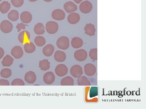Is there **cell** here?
Wrapping results in <instances>:
<instances>
[{
  "mask_svg": "<svg viewBox=\"0 0 146 109\" xmlns=\"http://www.w3.org/2000/svg\"><path fill=\"white\" fill-rule=\"evenodd\" d=\"M1 1H2V0H0V2H1Z\"/></svg>",
  "mask_w": 146,
  "mask_h": 109,
  "instance_id": "41",
  "label": "cell"
},
{
  "mask_svg": "<svg viewBox=\"0 0 146 109\" xmlns=\"http://www.w3.org/2000/svg\"><path fill=\"white\" fill-rule=\"evenodd\" d=\"M70 72L71 75L75 78H79L81 77L83 74V70L81 66L78 65L73 66L71 68Z\"/></svg>",
  "mask_w": 146,
  "mask_h": 109,
  "instance_id": "5",
  "label": "cell"
},
{
  "mask_svg": "<svg viewBox=\"0 0 146 109\" xmlns=\"http://www.w3.org/2000/svg\"><path fill=\"white\" fill-rule=\"evenodd\" d=\"M8 18L12 22H16L19 18V13L16 10H12L8 13Z\"/></svg>",
  "mask_w": 146,
  "mask_h": 109,
  "instance_id": "24",
  "label": "cell"
},
{
  "mask_svg": "<svg viewBox=\"0 0 146 109\" xmlns=\"http://www.w3.org/2000/svg\"><path fill=\"white\" fill-rule=\"evenodd\" d=\"M0 85H9V82L7 80L1 79L0 80Z\"/></svg>",
  "mask_w": 146,
  "mask_h": 109,
  "instance_id": "36",
  "label": "cell"
},
{
  "mask_svg": "<svg viewBox=\"0 0 146 109\" xmlns=\"http://www.w3.org/2000/svg\"><path fill=\"white\" fill-rule=\"evenodd\" d=\"M11 4L15 7H20L23 5L24 0H11Z\"/></svg>",
  "mask_w": 146,
  "mask_h": 109,
  "instance_id": "32",
  "label": "cell"
},
{
  "mask_svg": "<svg viewBox=\"0 0 146 109\" xmlns=\"http://www.w3.org/2000/svg\"><path fill=\"white\" fill-rule=\"evenodd\" d=\"M25 85L24 81L20 78L14 79L11 83V85L12 86H24Z\"/></svg>",
  "mask_w": 146,
  "mask_h": 109,
  "instance_id": "33",
  "label": "cell"
},
{
  "mask_svg": "<svg viewBox=\"0 0 146 109\" xmlns=\"http://www.w3.org/2000/svg\"><path fill=\"white\" fill-rule=\"evenodd\" d=\"M89 57L92 60H98V49L97 48L92 49L90 50L89 53Z\"/></svg>",
  "mask_w": 146,
  "mask_h": 109,
  "instance_id": "31",
  "label": "cell"
},
{
  "mask_svg": "<svg viewBox=\"0 0 146 109\" xmlns=\"http://www.w3.org/2000/svg\"><path fill=\"white\" fill-rule=\"evenodd\" d=\"M36 79V76L35 73L31 71L26 73L25 75V81L29 84H33L35 83Z\"/></svg>",
  "mask_w": 146,
  "mask_h": 109,
  "instance_id": "16",
  "label": "cell"
},
{
  "mask_svg": "<svg viewBox=\"0 0 146 109\" xmlns=\"http://www.w3.org/2000/svg\"><path fill=\"white\" fill-rule=\"evenodd\" d=\"M83 1V0H74V1L77 4L80 3Z\"/></svg>",
  "mask_w": 146,
  "mask_h": 109,
  "instance_id": "38",
  "label": "cell"
},
{
  "mask_svg": "<svg viewBox=\"0 0 146 109\" xmlns=\"http://www.w3.org/2000/svg\"><path fill=\"white\" fill-rule=\"evenodd\" d=\"M79 9L82 13L87 14L91 12L93 9V5L89 1H84L80 3Z\"/></svg>",
  "mask_w": 146,
  "mask_h": 109,
  "instance_id": "3",
  "label": "cell"
},
{
  "mask_svg": "<svg viewBox=\"0 0 146 109\" xmlns=\"http://www.w3.org/2000/svg\"><path fill=\"white\" fill-rule=\"evenodd\" d=\"M55 80V76L52 72H48L45 74L43 77V81L47 85L52 84Z\"/></svg>",
  "mask_w": 146,
  "mask_h": 109,
  "instance_id": "12",
  "label": "cell"
},
{
  "mask_svg": "<svg viewBox=\"0 0 146 109\" xmlns=\"http://www.w3.org/2000/svg\"><path fill=\"white\" fill-rule=\"evenodd\" d=\"M60 84L62 86H73L74 85V80L70 76H67L61 80Z\"/></svg>",
  "mask_w": 146,
  "mask_h": 109,
  "instance_id": "26",
  "label": "cell"
},
{
  "mask_svg": "<svg viewBox=\"0 0 146 109\" xmlns=\"http://www.w3.org/2000/svg\"><path fill=\"white\" fill-rule=\"evenodd\" d=\"M78 84L80 86H89L91 83L85 76L80 77L78 79Z\"/></svg>",
  "mask_w": 146,
  "mask_h": 109,
  "instance_id": "29",
  "label": "cell"
},
{
  "mask_svg": "<svg viewBox=\"0 0 146 109\" xmlns=\"http://www.w3.org/2000/svg\"><path fill=\"white\" fill-rule=\"evenodd\" d=\"M12 74L11 70L10 69L5 68L3 69L1 72V76L3 78H9L11 76Z\"/></svg>",
  "mask_w": 146,
  "mask_h": 109,
  "instance_id": "30",
  "label": "cell"
},
{
  "mask_svg": "<svg viewBox=\"0 0 146 109\" xmlns=\"http://www.w3.org/2000/svg\"><path fill=\"white\" fill-rule=\"evenodd\" d=\"M56 45L60 49L63 50L68 49L70 45L69 38L65 36L60 37L56 41Z\"/></svg>",
  "mask_w": 146,
  "mask_h": 109,
  "instance_id": "1",
  "label": "cell"
},
{
  "mask_svg": "<svg viewBox=\"0 0 146 109\" xmlns=\"http://www.w3.org/2000/svg\"><path fill=\"white\" fill-rule=\"evenodd\" d=\"M54 60L58 62H64L66 59V54L65 52L58 50L56 51L54 54Z\"/></svg>",
  "mask_w": 146,
  "mask_h": 109,
  "instance_id": "17",
  "label": "cell"
},
{
  "mask_svg": "<svg viewBox=\"0 0 146 109\" xmlns=\"http://www.w3.org/2000/svg\"><path fill=\"white\" fill-rule=\"evenodd\" d=\"M11 9V4L8 1H3L0 4V11L3 14L7 13Z\"/></svg>",
  "mask_w": 146,
  "mask_h": 109,
  "instance_id": "23",
  "label": "cell"
},
{
  "mask_svg": "<svg viewBox=\"0 0 146 109\" xmlns=\"http://www.w3.org/2000/svg\"><path fill=\"white\" fill-rule=\"evenodd\" d=\"M98 93V89L97 87H92L90 89V95L91 97L97 96Z\"/></svg>",
  "mask_w": 146,
  "mask_h": 109,
  "instance_id": "34",
  "label": "cell"
},
{
  "mask_svg": "<svg viewBox=\"0 0 146 109\" xmlns=\"http://www.w3.org/2000/svg\"><path fill=\"white\" fill-rule=\"evenodd\" d=\"M83 45V41L81 38L78 37L73 38L71 41L72 46L74 49H78L81 47Z\"/></svg>",
  "mask_w": 146,
  "mask_h": 109,
  "instance_id": "19",
  "label": "cell"
},
{
  "mask_svg": "<svg viewBox=\"0 0 146 109\" xmlns=\"http://www.w3.org/2000/svg\"><path fill=\"white\" fill-rule=\"evenodd\" d=\"M34 31L35 34L38 35H43L45 32V27L42 23H38L35 26Z\"/></svg>",
  "mask_w": 146,
  "mask_h": 109,
  "instance_id": "21",
  "label": "cell"
},
{
  "mask_svg": "<svg viewBox=\"0 0 146 109\" xmlns=\"http://www.w3.org/2000/svg\"><path fill=\"white\" fill-rule=\"evenodd\" d=\"M28 26L26 24L23 23H21L18 24L16 26V28L18 30V32H20L22 30L25 29L26 27Z\"/></svg>",
  "mask_w": 146,
  "mask_h": 109,
  "instance_id": "35",
  "label": "cell"
},
{
  "mask_svg": "<svg viewBox=\"0 0 146 109\" xmlns=\"http://www.w3.org/2000/svg\"><path fill=\"white\" fill-rule=\"evenodd\" d=\"M85 33L89 36H94L96 33V29L94 25L91 24H86L84 27Z\"/></svg>",
  "mask_w": 146,
  "mask_h": 109,
  "instance_id": "20",
  "label": "cell"
},
{
  "mask_svg": "<svg viewBox=\"0 0 146 109\" xmlns=\"http://www.w3.org/2000/svg\"><path fill=\"white\" fill-rule=\"evenodd\" d=\"M30 37L29 32L27 30H24L19 33L18 36V41L21 43L25 44L29 42Z\"/></svg>",
  "mask_w": 146,
  "mask_h": 109,
  "instance_id": "8",
  "label": "cell"
},
{
  "mask_svg": "<svg viewBox=\"0 0 146 109\" xmlns=\"http://www.w3.org/2000/svg\"><path fill=\"white\" fill-rule=\"evenodd\" d=\"M58 24L54 21H49L46 24V30L49 34H55L58 31Z\"/></svg>",
  "mask_w": 146,
  "mask_h": 109,
  "instance_id": "2",
  "label": "cell"
},
{
  "mask_svg": "<svg viewBox=\"0 0 146 109\" xmlns=\"http://www.w3.org/2000/svg\"><path fill=\"white\" fill-rule=\"evenodd\" d=\"M54 51V47L51 44H48L44 47L42 52L45 56L50 57L53 54Z\"/></svg>",
  "mask_w": 146,
  "mask_h": 109,
  "instance_id": "18",
  "label": "cell"
},
{
  "mask_svg": "<svg viewBox=\"0 0 146 109\" xmlns=\"http://www.w3.org/2000/svg\"><path fill=\"white\" fill-rule=\"evenodd\" d=\"M29 1L32 2H36L38 0H29Z\"/></svg>",
  "mask_w": 146,
  "mask_h": 109,
  "instance_id": "40",
  "label": "cell"
},
{
  "mask_svg": "<svg viewBox=\"0 0 146 109\" xmlns=\"http://www.w3.org/2000/svg\"><path fill=\"white\" fill-rule=\"evenodd\" d=\"M44 1L46 2H50L52 1L53 0H44Z\"/></svg>",
  "mask_w": 146,
  "mask_h": 109,
  "instance_id": "39",
  "label": "cell"
},
{
  "mask_svg": "<svg viewBox=\"0 0 146 109\" xmlns=\"http://www.w3.org/2000/svg\"><path fill=\"white\" fill-rule=\"evenodd\" d=\"M24 48L27 53H31L35 52L36 47L32 42H28L24 45Z\"/></svg>",
  "mask_w": 146,
  "mask_h": 109,
  "instance_id": "22",
  "label": "cell"
},
{
  "mask_svg": "<svg viewBox=\"0 0 146 109\" xmlns=\"http://www.w3.org/2000/svg\"><path fill=\"white\" fill-rule=\"evenodd\" d=\"M64 9L68 13L74 12L77 10V6L72 1H68L65 3L63 6Z\"/></svg>",
  "mask_w": 146,
  "mask_h": 109,
  "instance_id": "14",
  "label": "cell"
},
{
  "mask_svg": "<svg viewBox=\"0 0 146 109\" xmlns=\"http://www.w3.org/2000/svg\"><path fill=\"white\" fill-rule=\"evenodd\" d=\"M20 18L22 22L28 24L30 23L32 20L33 16L30 12L25 11L21 13Z\"/></svg>",
  "mask_w": 146,
  "mask_h": 109,
  "instance_id": "13",
  "label": "cell"
},
{
  "mask_svg": "<svg viewBox=\"0 0 146 109\" xmlns=\"http://www.w3.org/2000/svg\"><path fill=\"white\" fill-rule=\"evenodd\" d=\"M80 17L79 14L75 12L70 13L68 15V21L71 24H75L80 20Z\"/></svg>",
  "mask_w": 146,
  "mask_h": 109,
  "instance_id": "15",
  "label": "cell"
},
{
  "mask_svg": "<svg viewBox=\"0 0 146 109\" xmlns=\"http://www.w3.org/2000/svg\"><path fill=\"white\" fill-rule=\"evenodd\" d=\"M74 57L76 60L78 62H83L87 58V53L84 49L78 50L75 52Z\"/></svg>",
  "mask_w": 146,
  "mask_h": 109,
  "instance_id": "7",
  "label": "cell"
},
{
  "mask_svg": "<svg viewBox=\"0 0 146 109\" xmlns=\"http://www.w3.org/2000/svg\"><path fill=\"white\" fill-rule=\"evenodd\" d=\"M0 29L3 33H10L13 30V25L10 21L5 20L3 21L1 23Z\"/></svg>",
  "mask_w": 146,
  "mask_h": 109,
  "instance_id": "4",
  "label": "cell"
},
{
  "mask_svg": "<svg viewBox=\"0 0 146 109\" xmlns=\"http://www.w3.org/2000/svg\"><path fill=\"white\" fill-rule=\"evenodd\" d=\"M84 72L88 76H93L96 72V68L92 64H87L84 67Z\"/></svg>",
  "mask_w": 146,
  "mask_h": 109,
  "instance_id": "11",
  "label": "cell"
},
{
  "mask_svg": "<svg viewBox=\"0 0 146 109\" xmlns=\"http://www.w3.org/2000/svg\"><path fill=\"white\" fill-rule=\"evenodd\" d=\"M68 68L66 65L60 64L56 66L55 69L56 74L59 77H63L67 74Z\"/></svg>",
  "mask_w": 146,
  "mask_h": 109,
  "instance_id": "6",
  "label": "cell"
},
{
  "mask_svg": "<svg viewBox=\"0 0 146 109\" xmlns=\"http://www.w3.org/2000/svg\"><path fill=\"white\" fill-rule=\"evenodd\" d=\"M13 59L9 55H7L3 59L2 64L3 66L9 67L13 64Z\"/></svg>",
  "mask_w": 146,
  "mask_h": 109,
  "instance_id": "28",
  "label": "cell"
},
{
  "mask_svg": "<svg viewBox=\"0 0 146 109\" xmlns=\"http://www.w3.org/2000/svg\"><path fill=\"white\" fill-rule=\"evenodd\" d=\"M39 67L42 70H48L50 68V62L49 60H41L39 62Z\"/></svg>",
  "mask_w": 146,
  "mask_h": 109,
  "instance_id": "25",
  "label": "cell"
},
{
  "mask_svg": "<svg viewBox=\"0 0 146 109\" xmlns=\"http://www.w3.org/2000/svg\"><path fill=\"white\" fill-rule=\"evenodd\" d=\"M11 54L15 59H20L23 55V50L21 46H16L11 50Z\"/></svg>",
  "mask_w": 146,
  "mask_h": 109,
  "instance_id": "10",
  "label": "cell"
},
{
  "mask_svg": "<svg viewBox=\"0 0 146 109\" xmlns=\"http://www.w3.org/2000/svg\"><path fill=\"white\" fill-rule=\"evenodd\" d=\"M52 17L56 20H63L65 18V13L62 9H55L52 13Z\"/></svg>",
  "mask_w": 146,
  "mask_h": 109,
  "instance_id": "9",
  "label": "cell"
},
{
  "mask_svg": "<svg viewBox=\"0 0 146 109\" xmlns=\"http://www.w3.org/2000/svg\"><path fill=\"white\" fill-rule=\"evenodd\" d=\"M35 44L37 46L41 47L45 45L46 43V40L44 37L41 36H38L35 37L34 40Z\"/></svg>",
  "mask_w": 146,
  "mask_h": 109,
  "instance_id": "27",
  "label": "cell"
},
{
  "mask_svg": "<svg viewBox=\"0 0 146 109\" xmlns=\"http://www.w3.org/2000/svg\"><path fill=\"white\" fill-rule=\"evenodd\" d=\"M4 55V51L2 48L0 47V59H1Z\"/></svg>",
  "mask_w": 146,
  "mask_h": 109,
  "instance_id": "37",
  "label": "cell"
}]
</instances>
